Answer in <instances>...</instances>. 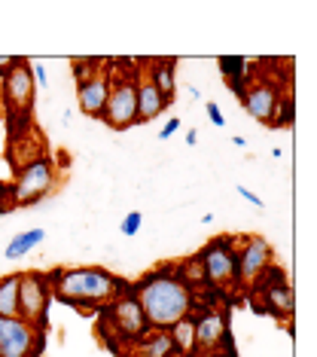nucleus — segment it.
I'll use <instances>...</instances> for the list:
<instances>
[{
  "instance_id": "nucleus-17",
  "label": "nucleus",
  "mask_w": 317,
  "mask_h": 357,
  "mask_svg": "<svg viewBox=\"0 0 317 357\" xmlns=\"http://www.w3.org/2000/svg\"><path fill=\"white\" fill-rule=\"evenodd\" d=\"M144 74L153 86L162 92V98L168 104L177 95V59H150L144 61Z\"/></svg>"
},
{
  "instance_id": "nucleus-10",
  "label": "nucleus",
  "mask_w": 317,
  "mask_h": 357,
  "mask_svg": "<svg viewBox=\"0 0 317 357\" xmlns=\"http://www.w3.org/2000/svg\"><path fill=\"white\" fill-rule=\"evenodd\" d=\"M46 333L34 330L28 321L0 318V357H43Z\"/></svg>"
},
{
  "instance_id": "nucleus-31",
  "label": "nucleus",
  "mask_w": 317,
  "mask_h": 357,
  "mask_svg": "<svg viewBox=\"0 0 317 357\" xmlns=\"http://www.w3.org/2000/svg\"><path fill=\"white\" fill-rule=\"evenodd\" d=\"M186 144H190V147H195V144H199V132H195V128H190V132H186Z\"/></svg>"
},
{
  "instance_id": "nucleus-25",
  "label": "nucleus",
  "mask_w": 317,
  "mask_h": 357,
  "mask_svg": "<svg viewBox=\"0 0 317 357\" xmlns=\"http://www.w3.org/2000/svg\"><path fill=\"white\" fill-rule=\"evenodd\" d=\"M141 226H144V214H141V211H128V214L122 217V223H119V235L134 238V235L141 232Z\"/></svg>"
},
{
  "instance_id": "nucleus-28",
  "label": "nucleus",
  "mask_w": 317,
  "mask_h": 357,
  "mask_svg": "<svg viewBox=\"0 0 317 357\" xmlns=\"http://www.w3.org/2000/svg\"><path fill=\"white\" fill-rule=\"evenodd\" d=\"M177 128H180V119H177V116H171V119H168V123H165V126H162V132H159V137H162V141H168V137H174V135H177Z\"/></svg>"
},
{
  "instance_id": "nucleus-9",
  "label": "nucleus",
  "mask_w": 317,
  "mask_h": 357,
  "mask_svg": "<svg viewBox=\"0 0 317 357\" xmlns=\"http://www.w3.org/2000/svg\"><path fill=\"white\" fill-rule=\"evenodd\" d=\"M137 77L141 74L113 77L110 98H107V107H104V116H101V123L110 126L113 132H125V128L137 126Z\"/></svg>"
},
{
  "instance_id": "nucleus-5",
  "label": "nucleus",
  "mask_w": 317,
  "mask_h": 357,
  "mask_svg": "<svg viewBox=\"0 0 317 357\" xmlns=\"http://www.w3.org/2000/svg\"><path fill=\"white\" fill-rule=\"evenodd\" d=\"M49 305H52L49 275L37 269L19 272V318L40 333H49Z\"/></svg>"
},
{
  "instance_id": "nucleus-22",
  "label": "nucleus",
  "mask_w": 317,
  "mask_h": 357,
  "mask_svg": "<svg viewBox=\"0 0 317 357\" xmlns=\"http://www.w3.org/2000/svg\"><path fill=\"white\" fill-rule=\"evenodd\" d=\"M293 123H296V95H293V89H284L268 128H293Z\"/></svg>"
},
{
  "instance_id": "nucleus-19",
  "label": "nucleus",
  "mask_w": 317,
  "mask_h": 357,
  "mask_svg": "<svg viewBox=\"0 0 317 357\" xmlns=\"http://www.w3.org/2000/svg\"><path fill=\"white\" fill-rule=\"evenodd\" d=\"M168 336L177 357H195V314L190 312L186 318H180L168 330Z\"/></svg>"
},
{
  "instance_id": "nucleus-15",
  "label": "nucleus",
  "mask_w": 317,
  "mask_h": 357,
  "mask_svg": "<svg viewBox=\"0 0 317 357\" xmlns=\"http://www.w3.org/2000/svg\"><path fill=\"white\" fill-rule=\"evenodd\" d=\"M116 357H177V354H174V345H171L168 330H150L144 339L119 348Z\"/></svg>"
},
{
  "instance_id": "nucleus-26",
  "label": "nucleus",
  "mask_w": 317,
  "mask_h": 357,
  "mask_svg": "<svg viewBox=\"0 0 317 357\" xmlns=\"http://www.w3.org/2000/svg\"><path fill=\"white\" fill-rule=\"evenodd\" d=\"M31 77L40 89H49V74H46V64L43 61H31Z\"/></svg>"
},
{
  "instance_id": "nucleus-24",
  "label": "nucleus",
  "mask_w": 317,
  "mask_h": 357,
  "mask_svg": "<svg viewBox=\"0 0 317 357\" xmlns=\"http://www.w3.org/2000/svg\"><path fill=\"white\" fill-rule=\"evenodd\" d=\"M70 68H73V79L77 86H83L86 79H92L98 70L107 68V59H70Z\"/></svg>"
},
{
  "instance_id": "nucleus-23",
  "label": "nucleus",
  "mask_w": 317,
  "mask_h": 357,
  "mask_svg": "<svg viewBox=\"0 0 317 357\" xmlns=\"http://www.w3.org/2000/svg\"><path fill=\"white\" fill-rule=\"evenodd\" d=\"M177 275L186 281V287H192V294L199 287H205L208 278H205V266H201V259L199 254H192V257H186L183 263H177Z\"/></svg>"
},
{
  "instance_id": "nucleus-16",
  "label": "nucleus",
  "mask_w": 317,
  "mask_h": 357,
  "mask_svg": "<svg viewBox=\"0 0 317 357\" xmlns=\"http://www.w3.org/2000/svg\"><path fill=\"white\" fill-rule=\"evenodd\" d=\"M168 107H171V104L162 98V92L150 83V79H146V74L141 70V77H137V126L159 119Z\"/></svg>"
},
{
  "instance_id": "nucleus-20",
  "label": "nucleus",
  "mask_w": 317,
  "mask_h": 357,
  "mask_svg": "<svg viewBox=\"0 0 317 357\" xmlns=\"http://www.w3.org/2000/svg\"><path fill=\"white\" fill-rule=\"evenodd\" d=\"M43 238H46V229H40V226H37V229H24V232H19V235H13V241H10V245H6L3 257L10 259V263H13V259L28 257L31 250H34V248H37Z\"/></svg>"
},
{
  "instance_id": "nucleus-30",
  "label": "nucleus",
  "mask_w": 317,
  "mask_h": 357,
  "mask_svg": "<svg viewBox=\"0 0 317 357\" xmlns=\"http://www.w3.org/2000/svg\"><path fill=\"white\" fill-rule=\"evenodd\" d=\"M19 59H22V55H0V77L10 74L15 64H19Z\"/></svg>"
},
{
  "instance_id": "nucleus-27",
  "label": "nucleus",
  "mask_w": 317,
  "mask_h": 357,
  "mask_svg": "<svg viewBox=\"0 0 317 357\" xmlns=\"http://www.w3.org/2000/svg\"><path fill=\"white\" fill-rule=\"evenodd\" d=\"M208 119H210V126H217V128L226 126V116H223V110H219L217 101H208Z\"/></svg>"
},
{
  "instance_id": "nucleus-3",
  "label": "nucleus",
  "mask_w": 317,
  "mask_h": 357,
  "mask_svg": "<svg viewBox=\"0 0 317 357\" xmlns=\"http://www.w3.org/2000/svg\"><path fill=\"white\" fill-rule=\"evenodd\" d=\"M101 312V336H107V345L119 354V348L137 342L150 333V324H146V314L141 303L134 299V294H122L113 303H107Z\"/></svg>"
},
{
  "instance_id": "nucleus-1",
  "label": "nucleus",
  "mask_w": 317,
  "mask_h": 357,
  "mask_svg": "<svg viewBox=\"0 0 317 357\" xmlns=\"http://www.w3.org/2000/svg\"><path fill=\"white\" fill-rule=\"evenodd\" d=\"M132 294L141 303L150 330H171L195 308V294L177 275V263L144 272L137 281H132Z\"/></svg>"
},
{
  "instance_id": "nucleus-33",
  "label": "nucleus",
  "mask_w": 317,
  "mask_h": 357,
  "mask_svg": "<svg viewBox=\"0 0 317 357\" xmlns=\"http://www.w3.org/2000/svg\"><path fill=\"white\" fill-rule=\"evenodd\" d=\"M186 92H190V95H192V98H195V101H199V98H201V92H199V89H195V86H186Z\"/></svg>"
},
{
  "instance_id": "nucleus-34",
  "label": "nucleus",
  "mask_w": 317,
  "mask_h": 357,
  "mask_svg": "<svg viewBox=\"0 0 317 357\" xmlns=\"http://www.w3.org/2000/svg\"><path fill=\"white\" fill-rule=\"evenodd\" d=\"M201 357H223V354H219V351H214V354H201Z\"/></svg>"
},
{
  "instance_id": "nucleus-14",
  "label": "nucleus",
  "mask_w": 317,
  "mask_h": 357,
  "mask_svg": "<svg viewBox=\"0 0 317 357\" xmlns=\"http://www.w3.org/2000/svg\"><path fill=\"white\" fill-rule=\"evenodd\" d=\"M110 86H113V59H107V68L98 70L92 79L77 86V107L88 119H101L104 107H107V98H110Z\"/></svg>"
},
{
  "instance_id": "nucleus-7",
  "label": "nucleus",
  "mask_w": 317,
  "mask_h": 357,
  "mask_svg": "<svg viewBox=\"0 0 317 357\" xmlns=\"http://www.w3.org/2000/svg\"><path fill=\"white\" fill-rule=\"evenodd\" d=\"M235 250H238V287L241 294H247L275 266V250L263 235H238L235 238Z\"/></svg>"
},
{
  "instance_id": "nucleus-2",
  "label": "nucleus",
  "mask_w": 317,
  "mask_h": 357,
  "mask_svg": "<svg viewBox=\"0 0 317 357\" xmlns=\"http://www.w3.org/2000/svg\"><path fill=\"white\" fill-rule=\"evenodd\" d=\"M46 275L52 299L77 308V312H98L116 296L132 294V281L119 278L104 266H64V269H52Z\"/></svg>"
},
{
  "instance_id": "nucleus-32",
  "label": "nucleus",
  "mask_w": 317,
  "mask_h": 357,
  "mask_svg": "<svg viewBox=\"0 0 317 357\" xmlns=\"http://www.w3.org/2000/svg\"><path fill=\"white\" fill-rule=\"evenodd\" d=\"M232 144H235V147H238V150H244V147H247V141H244L241 135H235V137H232Z\"/></svg>"
},
{
  "instance_id": "nucleus-21",
  "label": "nucleus",
  "mask_w": 317,
  "mask_h": 357,
  "mask_svg": "<svg viewBox=\"0 0 317 357\" xmlns=\"http://www.w3.org/2000/svg\"><path fill=\"white\" fill-rule=\"evenodd\" d=\"M19 314V272H10L0 278V318Z\"/></svg>"
},
{
  "instance_id": "nucleus-12",
  "label": "nucleus",
  "mask_w": 317,
  "mask_h": 357,
  "mask_svg": "<svg viewBox=\"0 0 317 357\" xmlns=\"http://www.w3.org/2000/svg\"><path fill=\"white\" fill-rule=\"evenodd\" d=\"M284 89H293V86H281V77H268V74H259L254 77V83L244 89L241 95V107L247 116H254L256 123L268 126L275 116V107H278V98Z\"/></svg>"
},
{
  "instance_id": "nucleus-29",
  "label": "nucleus",
  "mask_w": 317,
  "mask_h": 357,
  "mask_svg": "<svg viewBox=\"0 0 317 357\" xmlns=\"http://www.w3.org/2000/svg\"><path fill=\"white\" fill-rule=\"evenodd\" d=\"M235 192H238V196H241L244 202H250V205L263 208V199H259V196H256V192H250V190H247V186H241V183H238V186H235Z\"/></svg>"
},
{
  "instance_id": "nucleus-8",
  "label": "nucleus",
  "mask_w": 317,
  "mask_h": 357,
  "mask_svg": "<svg viewBox=\"0 0 317 357\" xmlns=\"http://www.w3.org/2000/svg\"><path fill=\"white\" fill-rule=\"evenodd\" d=\"M34 101H37V83H34V77H31V61L19 59V64L3 77V107H6L10 123L13 119L28 123L31 110H34Z\"/></svg>"
},
{
  "instance_id": "nucleus-6",
  "label": "nucleus",
  "mask_w": 317,
  "mask_h": 357,
  "mask_svg": "<svg viewBox=\"0 0 317 357\" xmlns=\"http://www.w3.org/2000/svg\"><path fill=\"white\" fill-rule=\"evenodd\" d=\"M55 181H59V168H55L52 159L46 156H37L31 159L28 165H22L19 172V181H15L10 199L15 208H31L37 205V202H43L49 192H52Z\"/></svg>"
},
{
  "instance_id": "nucleus-4",
  "label": "nucleus",
  "mask_w": 317,
  "mask_h": 357,
  "mask_svg": "<svg viewBox=\"0 0 317 357\" xmlns=\"http://www.w3.org/2000/svg\"><path fill=\"white\" fill-rule=\"evenodd\" d=\"M205 266V278L208 287L219 290V294H235L238 287V250H235V238L232 235H217L210 238L201 250H195Z\"/></svg>"
},
{
  "instance_id": "nucleus-13",
  "label": "nucleus",
  "mask_w": 317,
  "mask_h": 357,
  "mask_svg": "<svg viewBox=\"0 0 317 357\" xmlns=\"http://www.w3.org/2000/svg\"><path fill=\"white\" fill-rule=\"evenodd\" d=\"M195 357L201 354H214L219 342H223V336L229 333V312L226 308H214L208 305L205 312H195Z\"/></svg>"
},
{
  "instance_id": "nucleus-11",
  "label": "nucleus",
  "mask_w": 317,
  "mask_h": 357,
  "mask_svg": "<svg viewBox=\"0 0 317 357\" xmlns=\"http://www.w3.org/2000/svg\"><path fill=\"white\" fill-rule=\"evenodd\" d=\"M254 290H259V305H263L272 318H278V321L293 318V312H296V294H293V284L281 266H272V269L256 281Z\"/></svg>"
},
{
  "instance_id": "nucleus-18",
  "label": "nucleus",
  "mask_w": 317,
  "mask_h": 357,
  "mask_svg": "<svg viewBox=\"0 0 317 357\" xmlns=\"http://www.w3.org/2000/svg\"><path fill=\"white\" fill-rule=\"evenodd\" d=\"M217 64H219V74H223L226 86H229V89H232V95L241 101L244 89L254 83V77H256L254 70H250V61H247V59H241V55H219Z\"/></svg>"
}]
</instances>
